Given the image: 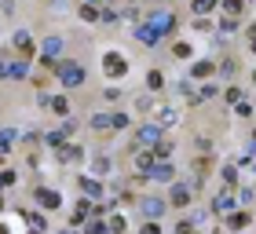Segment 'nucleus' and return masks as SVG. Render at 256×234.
<instances>
[{"mask_svg": "<svg viewBox=\"0 0 256 234\" xmlns=\"http://www.w3.org/2000/svg\"><path fill=\"white\" fill-rule=\"evenodd\" d=\"M172 30H176V11L161 8V11H154L146 22H139V26H136V37L143 40V44H158L161 37H168Z\"/></svg>", "mask_w": 256, "mask_h": 234, "instance_id": "obj_1", "label": "nucleus"}, {"mask_svg": "<svg viewBox=\"0 0 256 234\" xmlns=\"http://www.w3.org/2000/svg\"><path fill=\"white\" fill-rule=\"evenodd\" d=\"M84 66H80L77 62V58H66V62H59V80H62V84L66 88H80V84H84Z\"/></svg>", "mask_w": 256, "mask_h": 234, "instance_id": "obj_2", "label": "nucleus"}, {"mask_svg": "<svg viewBox=\"0 0 256 234\" xmlns=\"http://www.w3.org/2000/svg\"><path fill=\"white\" fill-rule=\"evenodd\" d=\"M161 143V124H143V128H136V146H143V150H154Z\"/></svg>", "mask_w": 256, "mask_h": 234, "instance_id": "obj_3", "label": "nucleus"}, {"mask_svg": "<svg viewBox=\"0 0 256 234\" xmlns=\"http://www.w3.org/2000/svg\"><path fill=\"white\" fill-rule=\"evenodd\" d=\"M102 70H106V77H124L128 74V58L121 52H106L102 55Z\"/></svg>", "mask_w": 256, "mask_h": 234, "instance_id": "obj_4", "label": "nucleus"}, {"mask_svg": "<svg viewBox=\"0 0 256 234\" xmlns=\"http://www.w3.org/2000/svg\"><path fill=\"white\" fill-rule=\"evenodd\" d=\"M190 198H194V190H190L187 183H172V186H168V198H165V202H168L172 208H187V205H190Z\"/></svg>", "mask_w": 256, "mask_h": 234, "instance_id": "obj_5", "label": "nucleus"}, {"mask_svg": "<svg viewBox=\"0 0 256 234\" xmlns=\"http://www.w3.org/2000/svg\"><path fill=\"white\" fill-rule=\"evenodd\" d=\"M165 208H168L165 198H143V202H139V212H143L146 220H161V216H165Z\"/></svg>", "mask_w": 256, "mask_h": 234, "instance_id": "obj_6", "label": "nucleus"}, {"mask_svg": "<svg viewBox=\"0 0 256 234\" xmlns=\"http://www.w3.org/2000/svg\"><path fill=\"white\" fill-rule=\"evenodd\" d=\"M59 55H62V37L40 40V58H44V62H59Z\"/></svg>", "mask_w": 256, "mask_h": 234, "instance_id": "obj_7", "label": "nucleus"}, {"mask_svg": "<svg viewBox=\"0 0 256 234\" xmlns=\"http://www.w3.org/2000/svg\"><path fill=\"white\" fill-rule=\"evenodd\" d=\"M158 165V158H154V150H139L136 154V172H139V180H150V168Z\"/></svg>", "mask_w": 256, "mask_h": 234, "instance_id": "obj_8", "label": "nucleus"}, {"mask_svg": "<svg viewBox=\"0 0 256 234\" xmlns=\"http://www.w3.org/2000/svg\"><path fill=\"white\" fill-rule=\"evenodd\" d=\"M33 198H37V202L48 208V212L62 205V194H59V190H52V186H37V194H33Z\"/></svg>", "mask_w": 256, "mask_h": 234, "instance_id": "obj_9", "label": "nucleus"}, {"mask_svg": "<svg viewBox=\"0 0 256 234\" xmlns=\"http://www.w3.org/2000/svg\"><path fill=\"white\" fill-rule=\"evenodd\" d=\"M212 212H234V190L224 186L216 198H212Z\"/></svg>", "mask_w": 256, "mask_h": 234, "instance_id": "obj_10", "label": "nucleus"}, {"mask_svg": "<svg viewBox=\"0 0 256 234\" xmlns=\"http://www.w3.org/2000/svg\"><path fill=\"white\" fill-rule=\"evenodd\" d=\"M150 180L154 183H176V168H172L168 161H158V165L150 168Z\"/></svg>", "mask_w": 256, "mask_h": 234, "instance_id": "obj_11", "label": "nucleus"}, {"mask_svg": "<svg viewBox=\"0 0 256 234\" xmlns=\"http://www.w3.org/2000/svg\"><path fill=\"white\" fill-rule=\"evenodd\" d=\"M11 40H15V48H18L22 58H30V55H33V40H30V33H26V30H18Z\"/></svg>", "mask_w": 256, "mask_h": 234, "instance_id": "obj_12", "label": "nucleus"}, {"mask_svg": "<svg viewBox=\"0 0 256 234\" xmlns=\"http://www.w3.org/2000/svg\"><path fill=\"white\" fill-rule=\"evenodd\" d=\"M30 74V58H15V62H8V77L11 80H22Z\"/></svg>", "mask_w": 256, "mask_h": 234, "instance_id": "obj_13", "label": "nucleus"}, {"mask_svg": "<svg viewBox=\"0 0 256 234\" xmlns=\"http://www.w3.org/2000/svg\"><path fill=\"white\" fill-rule=\"evenodd\" d=\"M208 74H216V62H212V58H202V62L190 66V77H198V80H205Z\"/></svg>", "mask_w": 256, "mask_h": 234, "instance_id": "obj_14", "label": "nucleus"}, {"mask_svg": "<svg viewBox=\"0 0 256 234\" xmlns=\"http://www.w3.org/2000/svg\"><path fill=\"white\" fill-rule=\"evenodd\" d=\"M15 143H18V132H15V128H0V154H8Z\"/></svg>", "mask_w": 256, "mask_h": 234, "instance_id": "obj_15", "label": "nucleus"}, {"mask_svg": "<svg viewBox=\"0 0 256 234\" xmlns=\"http://www.w3.org/2000/svg\"><path fill=\"white\" fill-rule=\"evenodd\" d=\"M80 190L88 198H102V183L99 180H88V176H80Z\"/></svg>", "mask_w": 256, "mask_h": 234, "instance_id": "obj_16", "label": "nucleus"}, {"mask_svg": "<svg viewBox=\"0 0 256 234\" xmlns=\"http://www.w3.org/2000/svg\"><path fill=\"white\" fill-rule=\"evenodd\" d=\"M220 8H224V15H227V18H238L242 11H246V0H224Z\"/></svg>", "mask_w": 256, "mask_h": 234, "instance_id": "obj_17", "label": "nucleus"}, {"mask_svg": "<svg viewBox=\"0 0 256 234\" xmlns=\"http://www.w3.org/2000/svg\"><path fill=\"white\" fill-rule=\"evenodd\" d=\"M216 4H220V0H190V11H194V15H208V11H216Z\"/></svg>", "mask_w": 256, "mask_h": 234, "instance_id": "obj_18", "label": "nucleus"}, {"mask_svg": "<svg viewBox=\"0 0 256 234\" xmlns=\"http://www.w3.org/2000/svg\"><path fill=\"white\" fill-rule=\"evenodd\" d=\"M227 227H234V230H242V227H249V212H227Z\"/></svg>", "mask_w": 256, "mask_h": 234, "instance_id": "obj_19", "label": "nucleus"}, {"mask_svg": "<svg viewBox=\"0 0 256 234\" xmlns=\"http://www.w3.org/2000/svg\"><path fill=\"white\" fill-rule=\"evenodd\" d=\"M146 88L161 92V88H165V74H161V70H150V74H146Z\"/></svg>", "mask_w": 256, "mask_h": 234, "instance_id": "obj_20", "label": "nucleus"}, {"mask_svg": "<svg viewBox=\"0 0 256 234\" xmlns=\"http://www.w3.org/2000/svg\"><path fill=\"white\" fill-rule=\"evenodd\" d=\"M48 106H52V114L66 117V114H70V99H66V96H55V99H48Z\"/></svg>", "mask_w": 256, "mask_h": 234, "instance_id": "obj_21", "label": "nucleus"}, {"mask_svg": "<svg viewBox=\"0 0 256 234\" xmlns=\"http://www.w3.org/2000/svg\"><path fill=\"white\" fill-rule=\"evenodd\" d=\"M84 234H110V227H106V220L92 216V220H88V227H84Z\"/></svg>", "mask_w": 256, "mask_h": 234, "instance_id": "obj_22", "label": "nucleus"}, {"mask_svg": "<svg viewBox=\"0 0 256 234\" xmlns=\"http://www.w3.org/2000/svg\"><path fill=\"white\" fill-rule=\"evenodd\" d=\"M106 227H110V234H124V230H128V220H124V216H110Z\"/></svg>", "mask_w": 256, "mask_h": 234, "instance_id": "obj_23", "label": "nucleus"}, {"mask_svg": "<svg viewBox=\"0 0 256 234\" xmlns=\"http://www.w3.org/2000/svg\"><path fill=\"white\" fill-rule=\"evenodd\" d=\"M92 128H96V132H106L110 128V114H92V121H88Z\"/></svg>", "mask_w": 256, "mask_h": 234, "instance_id": "obj_24", "label": "nucleus"}, {"mask_svg": "<svg viewBox=\"0 0 256 234\" xmlns=\"http://www.w3.org/2000/svg\"><path fill=\"white\" fill-rule=\"evenodd\" d=\"M220 180H224V186H234V183H238V168H234V165L220 168Z\"/></svg>", "mask_w": 256, "mask_h": 234, "instance_id": "obj_25", "label": "nucleus"}, {"mask_svg": "<svg viewBox=\"0 0 256 234\" xmlns=\"http://www.w3.org/2000/svg\"><path fill=\"white\" fill-rule=\"evenodd\" d=\"M128 124H132V117H128V114H110V128H128Z\"/></svg>", "mask_w": 256, "mask_h": 234, "instance_id": "obj_26", "label": "nucleus"}, {"mask_svg": "<svg viewBox=\"0 0 256 234\" xmlns=\"http://www.w3.org/2000/svg\"><path fill=\"white\" fill-rule=\"evenodd\" d=\"M158 124H161V128H165V124H176V110H172V106H165V110L158 114Z\"/></svg>", "mask_w": 256, "mask_h": 234, "instance_id": "obj_27", "label": "nucleus"}, {"mask_svg": "<svg viewBox=\"0 0 256 234\" xmlns=\"http://www.w3.org/2000/svg\"><path fill=\"white\" fill-rule=\"evenodd\" d=\"M99 11H102V8H92V4H84V8H80V18H84V22H99Z\"/></svg>", "mask_w": 256, "mask_h": 234, "instance_id": "obj_28", "label": "nucleus"}, {"mask_svg": "<svg viewBox=\"0 0 256 234\" xmlns=\"http://www.w3.org/2000/svg\"><path fill=\"white\" fill-rule=\"evenodd\" d=\"M59 158H62V161H80V150H77V146H62Z\"/></svg>", "mask_w": 256, "mask_h": 234, "instance_id": "obj_29", "label": "nucleus"}, {"mask_svg": "<svg viewBox=\"0 0 256 234\" xmlns=\"http://www.w3.org/2000/svg\"><path fill=\"white\" fill-rule=\"evenodd\" d=\"M139 234H161V220H146V224L139 227Z\"/></svg>", "mask_w": 256, "mask_h": 234, "instance_id": "obj_30", "label": "nucleus"}, {"mask_svg": "<svg viewBox=\"0 0 256 234\" xmlns=\"http://www.w3.org/2000/svg\"><path fill=\"white\" fill-rule=\"evenodd\" d=\"M172 55H176V58H190V44H172Z\"/></svg>", "mask_w": 256, "mask_h": 234, "instance_id": "obj_31", "label": "nucleus"}, {"mask_svg": "<svg viewBox=\"0 0 256 234\" xmlns=\"http://www.w3.org/2000/svg\"><path fill=\"white\" fill-rule=\"evenodd\" d=\"M224 99H227V102H242V88H238V84H230V88L224 92Z\"/></svg>", "mask_w": 256, "mask_h": 234, "instance_id": "obj_32", "label": "nucleus"}, {"mask_svg": "<svg viewBox=\"0 0 256 234\" xmlns=\"http://www.w3.org/2000/svg\"><path fill=\"white\" fill-rule=\"evenodd\" d=\"M220 30H224V33H234V30H238V18H227V15H224V18H220Z\"/></svg>", "mask_w": 256, "mask_h": 234, "instance_id": "obj_33", "label": "nucleus"}, {"mask_svg": "<svg viewBox=\"0 0 256 234\" xmlns=\"http://www.w3.org/2000/svg\"><path fill=\"white\" fill-rule=\"evenodd\" d=\"M176 234H194V220H180V224H176Z\"/></svg>", "mask_w": 256, "mask_h": 234, "instance_id": "obj_34", "label": "nucleus"}, {"mask_svg": "<svg viewBox=\"0 0 256 234\" xmlns=\"http://www.w3.org/2000/svg\"><path fill=\"white\" fill-rule=\"evenodd\" d=\"M234 114L238 117H252V106H249V102H234Z\"/></svg>", "mask_w": 256, "mask_h": 234, "instance_id": "obj_35", "label": "nucleus"}, {"mask_svg": "<svg viewBox=\"0 0 256 234\" xmlns=\"http://www.w3.org/2000/svg\"><path fill=\"white\" fill-rule=\"evenodd\" d=\"M246 33H249V48L256 52V22H252V26H246Z\"/></svg>", "mask_w": 256, "mask_h": 234, "instance_id": "obj_36", "label": "nucleus"}, {"mask_svg": "<svg viewBox=\"0 0 256 234\" xmlns=\"http://www.w3.org/2000/svg\"><path fill=\"white\" fill-rule=\"evenodd\" d=\"M8 183H15V172H11V168L0 172V186H8Z\"/></svg>", "mask_w": 256, "mask_h": 234, "instance_id": "obj_37", "label": "nucleus"}, {"mask_svg": "<svg viewBox=\"0 0 256 234\" xmlns=\"http://www.w3.org/2000/svg\"><path fill=\"white\" fill-rule=\"evenodd\" d=\"M96 172H110V161L106 158H96Z\"/></svg>", "mask_w": 256, "mask_h": 234, "instance_id": "obj_38", "label": "nucleus"}, {"mask_svg": "<svg viewBox=\"0 0 256 234\" xmlns=\"http://www.w3.org/2000/svg\"><path fill=\"white\" fill-rule=\"evenodd\" d=\"M84 4H92V8H102V4H106V0H84Z\"/></svg>", "mask_w": 256, "mask_h": 234, "instance_id": "obj_39", "label": "nucleus"}, {"mask_svg": "<svg viewBox=\"0 0 256 234\" xmlns=\"http://www.w3.org/2000/svg\"><path fill=\"white\" fill-rule=\"evenodd\" d=\"M0 234H8V227H4V224H0Z\"/></svg>", "mask_w": 256, "mask_h": 234, "instance_id": "obj_40", "label": "nucleus"}, {"mask_svg": "<svg viewBox=\"0 0 256 234\" xmlns=\"http://www.w3.org/2000/svg\"><path fill=\"white\" fill-rule=\"evenodd\" d=\"M252 84H256V74H252Z\"/></svg>", "mask_w": 256, "mask_h": 234, "instance_id": "obj_41", "label": "nucleus"}, {"mask_svg": "<svg viewBox=\"0 0 256 234\" xmlns=\"http://www.w3.org/2000/svg\"><path fill=\"white\" fill-rule=\"evenodd\" d=\"M62 234H74V230H62Z\"/></svg>", "mask_w": 256, "mask_h": 234, "instance_id": "obj_42", "label": "nucleus"}, {"mask_svg": "<svg viewBox=\"0 0 256 234\" xmlns=\"http://www.w3.org/2000/svg\"><path fill=\"white\" fill-rule=\"evenodd\" d=\"M252 139H256V132H252Z\"/></svg>", "mask_w": 256, "mask_h": 234, "instance_id": "obj_43", "label": "nucleus"}, {"mask_svg": "<svg viewBox=\"0 0 256 234\" xmlns=\"http://www.w3.org/2000/svg\"><path fill=\"white\" fill-rule=\"evenodd\" d=\"M33 234H37V230H33Z\"/></svg>", "mask_w": 256, "mask_h": 234, "instance_id": "obj_44", "label": "nucleus"}]
</instances>
